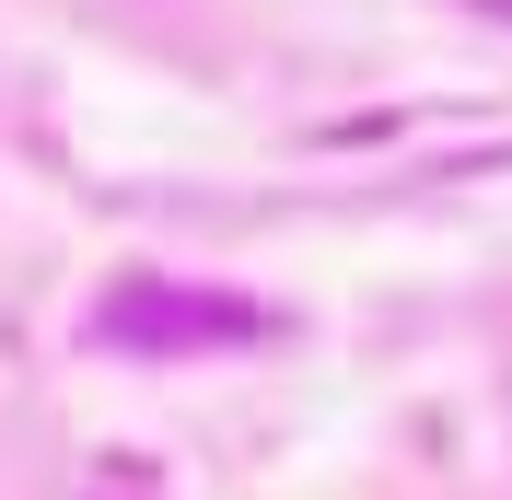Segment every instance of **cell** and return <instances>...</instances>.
Instances as JSON below:
<instances>
[{
  "label": "cell",
  "instance_id": "1",
  "mask_svg": "<svg viewBox=\"0 0 512 500\" xmlns=\"http://www.w3.org/2000/svg\"><path fill=\"white\" fill-rule=\"evenodd\" d=\"M489 12H512V0H489Z\"/></svg>",
  "mask_w": 512,
  "mask_h": 500
}]
</instances>
